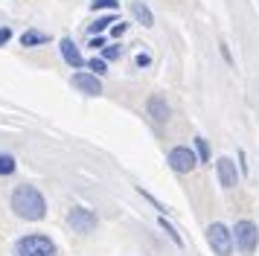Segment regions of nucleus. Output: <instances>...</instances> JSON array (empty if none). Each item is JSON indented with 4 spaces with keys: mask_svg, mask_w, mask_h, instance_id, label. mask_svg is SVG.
Segmentation results:
<instances>
[{
    "mask_svg": "<svg viewBox=\"0 0 259 256\" xmlns=\"http://www.w3.org/2000/svg\"><path fill=\"white\" fill-rule=\"evenodd\" d=\"M236 244H239V250L245 256H250L253 250H256V244H259V230H256V224L253 221H239L236 224Z\"/></svg>",
    "mask_w": 259,
    "mask_h": 256,
    "instance_id": "3",
    "label": "nucleus"
},
{
    "mask_svg": "<svg viewBox=\"0 0 259 256\" xmlns=\"http://www.w3.org/2000/svg\"><path fill=\"white\" fill-rule=\"evenodd\" d=\"M94 9H117V0H94Z\"/></svg>",
    "mask_w": 259,
    "mask_h": 256,
    "instance_id": "16",
    "label": "nucleus"
},
{
    "mask_svg": "<svg viewBox=\"0 0 259 256\" xmlns=\"http://www.w3.org/2000/svg\"><path fill=\"white\" fill-rule=\"evenodd\" d=\"M207 242H210V247L215 250L219 256H230V250H233V236H230V230L224 227V224H210V230H207Z\"/></svg>",
    "mask_w": 259,
    "mask_h": 256,
    "instance_id": "4",
    "label": "nucleus"
},
{
    "mask_svg": "<svg viewBox=\"0 0 259 256\" xmlns=\"http://www.w3.org/2000/svg\"><path fill=\"white\" fill-rule=\"evenodd\" d=\"M131 12H134V18H137V21H140L143 26H152V23H154L152 12L146 9V6H143V3H131Z\"/></svg>",
    "mask_w": 259,
    "mask_h": 256,
    "instance_id": "11",
    "label": "nucleus"
},
{
    "mask_svg": "<svg viewBox=\"0 0 259 256\" xmlns=\"http://www.w3.org/2000/svg\"><path fill=\"white\" fill-rule=\"evenodd\" d=\"M67 224H70L76 233H94V230H96V216H94V209H88V207H73L70 216H67Z\"/></svg>",
    "mask_w": 259,
    "mask_h": 256,
    "instance_id": "5",
    "label": "nucleus"
},
{
    "mask_svg": "<svg viewBox=\"0 0 259 256\" xmlns=\"http://www.w3.org/2000/svg\"><path fill=\"white\" fill-rule=\"evenodd\" d=\"M195 163H198V157H195V151L187 149V146H178V149L169 151V166L175 169V172H192L195 169Z\"/></svg>",
    "mask_w": 259,
    "mask_h": 256,
    "instance_id": "6",
    "label": "nucleus"
},
{
    "mask_svg": "<svg viewBox=\"0 0 259 256\" xmlns=\"http://www.w3.org/2000/svg\"><path fill=\"white\" fill-rule=\"evenodd\" d=\"M149 61H152V58L146 56V53H140V56H137V64H140V67H146V64H149Z\"/></svg>",
    "mask_w": 259,
    "mask_h": 256,
    "instance_id": "22",
    "label": "nucleus"
},
{
    "mask_svg": "<svg viewBox=\"0 0 259 256\" xmlns=\"http://www.w3.org/2000/svg\"><path fill=\"white\" fill-rule=\"evenodd\" d=\"M111 32H114V35H117V38H119V35L125 32V23L119 21V23H117V26H114V29H111Z\"/></svg>",
    "mask_w": 259,
    "mask_h": 256,
    "instance_id": "21",
    "label": "nucleus"
},
{
    "mask_svg": "<svg viewBox=\"0 0 259 256\" xmlns=\"http://www.w3.org/2000/svg\"><path fill=\"white\" fill-rule=\"evenodd\" d=\"M61 56H64V61H67L70 67H82V64H84L82 53L76 50V44H73L70 38H64V41H61Z\"/></svg>",
    "mask_w": 259,
    "mask_h": 256,
    "instance_id": "10",
    "label": "nucleus"
},
{
    "mask_svg": "<svg viewBox=\"0 0 259 256\" xmlns=\"http://www.w3.org/2000/svg\"><path fill=\"white\" fill-rule=\"evenodd\" d=\"M9 38H12V29H6V26H0V47L6 44Z\"/></svg>",
    "mask_w": 259,
    "mask_h": 256,
    "instance_id": "20",
    "label": "nucleus"
},
{
    "mask_svg": "<svg viewBox=\"0 0 259 256\" xmlns=\"http://www.w3.org/2000/svg\"><path fill=\"white\" fill-rule=\"evenodd\" d=\"M12 209H15V216H21L26 221H38V219H44L47 204H44V195L38 192L35 186L24 184L12 192Z\"/></svg>",
    "mask_w": 259,
    "mask_h": 256,
    "instance_id": "1",
    "label": "nucleus"
},
{
    "mask_svg": "<svg viewBox=\"0 0 259 256\" xmlns=\"http://www.w3.org/2000/svg\"><path fill=\"white\" fill-rule=\"evenodd\" d=\"M44 41H47V35L35 32V29H32V32H24V38H21V44L24 47H35V44H44Z\"/></svg>",
    "mask_w": 259,
    "mask_h": 256,
    "instance_id": "12",
    "label": "nucleus"
},
{
    "mask_svg": "<svg viewBox=\"0 0 259 256\" xmlns=\"http://www.w3.org/2000/svg\"><path fill=\"white\" fill-rule=\"evenodd\" d=\"M111 23H117V21H114V18H99L96 23H91V32H94V35H96V32H105Z\"/></svg>",
    "mask_w": 259,
    "mask_h": 256,
    "instance_id": "14",
    "label": "nucleus"
},
{
    "mask_svg": "<svg viewBox=\"0 0 259 256\" xmlns=\"http://www.w3.org/2000/svg\"><path fill=\"white\" fill-rule=\"evenodd\" d=\"M146 108H149V116H152L154 122H166L169 119V105H166L163 96H152Z\"/></svg>",
    "mask_w": 259,
    "mask_h": 256,
    "instance_id": "9",
    "label": "nucleus"
},
{
    "mask_svg": "<svg viewBox=\"0 0 259 256\" xmlns=\"http://www.w3.org/2000/svg\"><path fill=\"white\" fill-rule=\"evenodd\" d=\"M91 70H94V76L105 73V61H102V58H94V61H91Z\"/></svg>",
    "mask_w": 259,
    "mask_h": 256,
    "instance_id": "17",
    "label": "nucleus"
},
{
    "mask_svg": "<svg viewBox=\"0 0 259 256\" xmlns=\"http://www.w3.org/2000/svg\"><path fill=\"white\" fill-rule=\"evenodd\" d=\"M160 227H163V230L169 233V236H172V242H175V244H181V236L175 233V227H172V224H166V219H160Z\"/></svg>",
    "mask_w": 259,
    "mask_h": 256,
    "instance_id": "15",
    "label": "nucleus"
},
{
    "mask_svg": "<svg viewBox=\"0 0 259 256\" xmlns=\"http://www.w3.org/2000/svg\"><path fill=\"white\" fill-rule=\"evenodd\" d=\"M215 169H219V181H222L224 189H233L236 186V166H233V160H230V157H219Z\"/></svg>",
    "mask_w": 259,
    "mask_h": 256,
    "instance_id": "8",
    "label": "nucleus"
},
{
    "mask_svg": "<svg viewBox=\"0 0 259 256\" xmlns=\"http://www.w3.org/2000/svg\"><path fill=\"white\" fill-rule=\"evenodd\" d=\"M198 154H201V160L210 157V151H207V140H201V137H198Z\"/></svg>",
    "mask_w": 259,
    "mask_h": 256,
    "instance_id": "19",
    "label": "nucleus"
},
{
    "mask_svg": "<svg viewBox=\"0 0 259 256\" xmlns=\"http://www.w3.org/2000/svg\"><path fill=\"white\" fill-rule=\"evenodd\" d=\"M73 84L82 93H88V96H99L102 93V84H99V79H96L94 73H76L73 76Z\"/></svg>",
    "mask_w": 259,
    "mask_h": 256,
    "instance_id": "7",
    "label": "nucleus"
},
{
    "mask_svg": "<svg viewBox=\"0 0 259 256\" xmlns=\"http://www.w3.org/2000/svg\"><path fill=\"white\" fill-rule=\"evenodd\" d=\"M15 172V157L12 154H0V175H12Z\"/></svg>",
    "mask_w": 259,
    "mask_h": 256,
    "instance_id": "13",
    "label": "nucleus"
},
{
    "mask_svg": "<svg viewBox=\"0 0 259 256\" xmlns=\"http://www.w3.org/2000/svg\"><path fill=\"white\" fill-rule=\"evenodd\" d=\"M12 256H59L56 244L50 236H41V233H29L24 239H18Z\"/></svg>",
    "mask_w": 259,
    "mask_h": 256,
    "instance_id": "2",
    "label": "nucleus"
},
{
    "mask_svg": "<svg viewBox=\"0 0 259 256\" xmlns=\"http://www.w3.org/2000/svg\"><path fill=\"white\" fill-rule=\"evenodd\" d=\"M119 56H122V47H117V44L105 50V58H108V61H111V58H119Z\"/></svg>",
    "mask_w": 259,
    "mask_h": 256,
    "instance_id": "18",
    "label": "nucleus"
},
{
    "mask_svg": "<svg viewBox=\"0 0 259 256\" xmlns=\"http://www.w3.org/2000/svg\"><path fill=\"white\" fill-rule=\"evenodd\" d=\"M91 47H94V50H99V47H105V41H102V38H94V41H91Z\"/></svg>",
    "mask_w": 259,
    "mask_h": 256,
    "instance_id": "23",
    "label": "nucleus"
}]
</instances>
